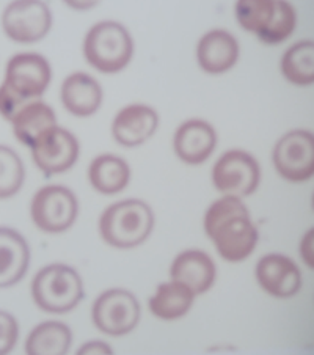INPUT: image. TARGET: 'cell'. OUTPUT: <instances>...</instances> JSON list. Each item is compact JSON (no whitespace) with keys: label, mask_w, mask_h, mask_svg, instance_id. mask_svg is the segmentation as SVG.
I'll list each match as a JSON object with an SVG mask.
<instances>
[{"label":"cell","mask_w":314,"mask_h":355,"mask_svg":"<svg viewBox=\"0 0 314 355\" xmlns=\"http://www.w3.org/2000/svg\"><path fill=\"white\" fill-rule=\"evenodd\" d=\"M204 228L227 261H242L258 244V230L250 212L241 198L233 195H225L211 205L204 217Z\"/></svg>","instance_id":"6da1fadb"},{"label":"cell","mask_w":314,"mask_h":355,"mask_svg":"<svg viewBox=\"0 0 314 355\" xmlns=\"http://www.w3.org/2000/svg\"><path fill=\"white\" fill-rule=\"evenodd\" d=\"M154 227V214L141 200H123L109 206L99 218V233L109 245L132 248L145 242Z\"/></svg>","instance_id":"7a4b0ae2"},{"label":"cell","mask_w":314,"mask_h":355,"mask_svg":"<svg viewBox=\"0 0 314 355\" xmlns=\"http://www.w3.org/2000/svg\"><path fill=\"white\" fill-rule=\"evenodd\" d=\"M134 54V41L128 28L115 21L98 22L84 41L87 62L101 73H116L126 68Z\"/></svg>","instance_id":"3957f363"},{"label":"cell","mask_w":314,"mask_h":355,"mask_svg":"<svg viewBox=\"0 0 314 355\" xmlns=\"http://www.w3.org/2000/svg\"><path fill=\"white\" fill-rule=\"evenodd\" d=\"M33 300L47 313H67L84 297V285L77 272L67 264H51L41 269L32 283Z\"/></svg>","instance_id":"277c9868"},{"label":"cell","mask_w":314,"mask_h":355,"mask_svg":"<svg viewBox=\"0 0 314 355\" xmlns=\"http://www.w3.org/2000/svg\"><path fill=\"white\" fill-rule=\"evenodd\" d=\"M32 218L46 233H62L76 222L79 203L73 191L64 186H46L32 200Z\"/></svg>","instance_id":"5b68a950"},{"label":"cell","mask_w":314,"mask_h":355,"mask_svg":"<svg viewBox=\"0 0 314 355\" xmlns=\"http://www.w3.org/2000/svg\"><path fill=\"white\" fill-rule=\"evenodd\" d=\"M93 322L101 332L121 336L135 329L140 321V305L126 289H107L94 300Z\"/></svg>","instance_id":"8992f818"},{"label":"cell","mask_w":314,"mask_h":355,"mask_svg":"<svg viewBox=\"0 0 314 355\" xmlns=\"http://www.w3.org/2000/svg\"><path fill=\"white\" fill-rule=\"evenodd\" d=\"M261 170L252 155L231 150L218 159L212 170V182L218 192L233 197H247L256 191Z\"/></svg>","instance_id":"52a82bcc"},{"label":"cell","mask_w":314,"mask_h":355,"mask_svg":"<svg viewBox=\"0 0 314 355\" xmlns=\"http://www.w3.org/2000/svg\"><path fill=\"white\" fill-rule=\"evenodd\" d=\"M274 165L284 180L300 182L314 175V135L295 129L278 140L274 148Z\"/></svg>","instance_id":"ba28073f"},{"label":"cell","mask_w":314,"mask_h":355,"mask_svg":"<svg viewBox=\"0 0 314 355\" xmlns=\"http://www.w3.org/2000/svg\"><path fill=\"white\" fill-rule=\"evenodd\" d=\"M2 27L5 33L17 43H35L43 40L51 31V8L37 0L13 2L3 11Z\"/></svg>","instance_id":"9c48e42d"},{"label":"cell","mask_w":314,"mask_h":355,"mask_svg":"<svg viewBox=\"0 0 314 355\" xmlns=\"http://www.w3.org/2000/svg\"><path fill=\"white\" fill-rule=\"evenodd\" d=\"M52 79L49 62L40 54H17L10 58L5 82L11 90L27 101H37Z\"/></svg>","instance_id":"30bf717a"},{"label":"cell","mask_w":314,"mask_h":355,"mask_svg":"<svg viewBox=\"0 0 314 355\" xmlns=\"http://www.w3.org/2000/svg\"><path fill=\"white\" fill-rule=\"evenodd\" d=\"M32 156L46 176L69 170L79 157V141L67 129L55 126L32 146Z\"/></svg>","instance_id":"8fae6325"},{"label":"cell","mask_w":314,"mask_h":355,"mask_svg":"<svg viewBox=\"0 0 314 355\" xmlns=\"http://www.w3.org/2000/svg\"><path fill=\"white\" fill-rule=\"evenodd\" d=\"M256 278L261 288L275 297H293L302 288V272L291 258L270 253L256 266Z\"/></svg>","instance_id":"7c38bea8"},{"label":"cell","mask_w":314,"mask_h":355,"mask_svg":"<svg viewBox=\"0 0 314 355\" xmlns=\"http://www.w3.org/2000/svg\"><path fill=\"white\" fill-rule=\"evenodd\" d=\"M159 124L157 112L150 105L132 104L118 112L112 134L123 146H137L146 141L156 132Z\"/></svg>","instance_id":"4fadbf2b"},{"label":"cell","mask_w":314,"mask_h":355,"mask_svg":"<svg viewBox=\"0 0 314 355\" xmlns=\"http://www.w3.org/2000/svg\"><path fill=\"white\" fill-rule=\"evenodd\" d=\"M173 145L181 161L189 165H198L216 150L217 134L209 123L189 120L177 128Z\"/></svg>","instance_id":"5bb4252c"},{"label":"cell","mask_w":314,"mask_h":355,"mask_svg":"<svg viewBox=\"0 0 314 355\" xmlns=\"http://www.w3.org/2000/svg\"><path fill=\"white\" fill-rule=\"evenodd\" d=\"M170 275L171 280L182 283L195 295L203 294L214 285L216 264L204 252L186 250L175 258Z\"/></svg>","instance_id":"9a60e30c"},{"label":"cell","mask_w":314,"mask_h":355,"mask_svg":"<svg viewBox=\"0 0 314 355\" xmlns=\"http://www.w3.org/2000/svg\"><path fill=\"white\" fill-rule=\"evenodd\" d=\"M197 58L200 67L211 74L231 69L239 58V43L233 35L222 28L207 32L198 41Z\"/></svg>","instance_id":"2e32d148"},{"label":"cell","mask_w":314,"mask_h":355,"mask_svg":"<svg viewBox=\"0 0 314 355\" xmlns=\"http://www.w3.org/2000/svg\"><path fill=\"white\" fill-rule=\"evenodd\" d=\"M62 103L69 114L90 116L103 103V88L90 74L74 73L62 84Z\"/></svg>","instance_id":"e0dca14e"},{"label":"cell","mask_w":314,"mask_h":355,"mask_svg":"<svg viewBox=\"0 0 314 355\" xmlns=\"http://www.w3.org/2000/svg\"><path fill=\"white\" fill-rule=\"evenodd\" d=\"M30 250L27 241L13 228L0 227V288L15 285L26 275Z\"/></svg>","instance_id":"ac0fdd59"},{"label":"cell","mask_w":314,"mask_h":355,"mask_svg":"<svg viewBox=\"0 0 314 355\" xmlns=\"http://www.w3.org/2000/svg\"><path fill=\"white\" fill-rule=\"evenodd\" d=\"M11 123L16 139L32 148L46 132L57 126V118L49 105L37 99L21 109Z\"/></svg>","instance_id":"d6986e66"},{"label":"cell","mask_w":314,"mask_h":355,"mask_svg":"<svg viewBox=\"0 0 314 355\" xmlns=\"http://www.w3.org/2000/svg\"><path fill=\"white\" fill-rule=\"evenodd\" d=\"M88 178L98 192L114 195L124 191L129 184L130 168L129 164L121 157L114 155H101L91 162Z\"/></svg>","instance_id":"ffe728a7"},{"label":"cell","mask_w":314,"mask_h":355,"mask_svg":"<svg viewBox=\"0 0 314 355\" xmlns=\"http://www.w3.org/2000/svg\"><path fill=\"white\" fill-rule=\"evenodd\" d=\"M193 297L195 294L182 283H164L150 299V310L159 319L173 321L182 318L192 309Z\"/></svg>","instance_id":"44dd1931"},{"label":"cell","mask_w":314,"mask_h":355,"mask_svg":"<svg viewBox=\"0 0 314 355\" xmlns=\"http://www.w3.org/2000/svg\"><path fill=\"white\" fill-rule=\"evenodd\" d=\"M73 334L67 324L49 321L35 327L26 343V352L32 355H60L69 351Z\"/></svg>","instance_id":"7402d4cb"},{"label":"cell","mask_w":314,"mask_h":355,"mask_svg":"<svg viewBox=\"0 0 314 355\" xmlns=\"http://www.w3.org/2000/svg\"><path fill=\"white\" fill-rule=\"evenodd\" d=\"M281 71L295 85H310L314 82V41L305 40L295 43L284 52Z\"/></svg>","instance_id":"603a6c76"},{"label":"cell","mask_w":314,"mask_h":355,"mask_svg":"<svg viewBox=\"0 0 314 355\" xmlns=\"http://www.w3.org/2000/svg\"><path fill=\"white\" fill-rule=\"evenodd\" d=\"M275 5L277 2L274 0H256V2L245 0L236 5V17L245 31L261 37L274 19Z\"/></svg>","instance_id":"cb8c5ba5"},{"label":"cell","mask_w":314,"mask_h":355,"mask_svg":"<svg viewBox=\"0 0 314 355\" xmlns=\"http://www.w3.org/2000/svg\"><path fill=\"white\" fill-rule=\"evenodd\" d=\"M24 178L26 171L17 153L0 145V198H8L19 191Z\"/></svg>","instance_id":"d4e9b609"},{"label":"cell","mask_w":314,"mask_h":355,"mask_svg":"<svg viewBox=\"0 0 314 355\" xmlns=\"http://www.w3.org/2000/svg\"><path fill=\"white\" fill-rule=\"evenodd\" d=\"M295 22H297V17H295V11L293 8V5L278 0L275 5L274 19H272L268 31L261 35L259 40L268 44L283 43L284 40H288L293 35L295 28Z\"/></svg>","instance_id":"484cf974"},{"label":"cell","mask_w":314,"mask_h":355,"mask_svg":"<svg viewBox=\"0 0 314 355\" xmlns=\"http://www.w3.org/2000/svg\"><path fill=\"white\" fill-rule=\"evenodd\" d=\"M30 103L32 101H27L21 98L19 94H16L7 84H2V87H0V115L5 120L13 121V118L19 114L21 109Z\"/></svg>","instance_id":"4316f807"},{"label":"cell","mask_w":314,"mask_h":355,"mask_svg":"<svg viewBox=\"0 0 314 355\" xmlns=\"http://www.w3.org/2000/svg\"><path fill=\"white\" fill-rule=\"evenodd\" d=\"M19 335L16 319L7 311H0V354H7L15 347Z\"/></svg>","instance_id":"83f0119b"},{"label":"cell","mask_w":314,"mask_h":355,"mask_svg":"<svg viewBox=\"0 0 314 355\" xmlns=\"http://www.w3.org/2000/svg\"><path fill=\"white\" fill-rule=\"evenodd\" d=\"M112 347L103 341H90L79 349V354H112Z\"/></svg>","instance_id":"f1b7e54d"},{"label":"cell","mask_w":314,"mask_h":355,"mask_svg":"<svg viewBox=\"0 0 314 355\" xmlns=\"http://www.w3.org/2000/svg\"><path fill=\"white\" fill-rule=\"evenodd\" d=\"M300 253L302 257L305 258L306 264L310 266V268H313V230H310L304 238V241H302Z\"/></svg>","instance_id":"f546056e"}]
</instances>
